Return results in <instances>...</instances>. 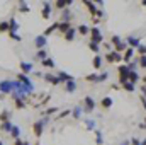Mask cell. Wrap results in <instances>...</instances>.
Masks as SVG:
<instances>
[{
  "label": "cell",
  "instance_id": "cell-1",
  "mask_svg": "<svg viewBox=\"0 0 146 145\" xmlns=\"http://www.w3.org/2000/svg\"><path fill=\"white\" fill-rule=\"evenodd\" d=\"M117 72H119V84L122 85V84H126L127 80H129V67H127V63H124V65H119V68H117Z\"/></svg>",
  "mask_w": 146,
  "mask_h": 145
},
{
  "label": "cell",
  "instance_id": "cell-34",
  "mask_svg": "<svg viewBox=\"0 0 146 145\" xmlns=\"http://www.w3.org/2000/svg\"><path fill=\"white\" fill-rule=\"evenodd\" d=\"M138 63H139V67L146 68V56H139V58H138Z\"/></svg>",
  "mask_w": 146,
  "mask_h": 145
},
{
  "label": "cell",
  "instance_id": "cell-16",
  "mask_svg": "<svg viewBox=\"0 0 146 145\" xmlns=\"http://www.w3.org/2000/svg\"><path fill=\"white\" fill-rule=\"evenodd\" d=\"M92 65H94V68H97V70H99V68L102 67V58H100V56L97 55V56H95V58L92 60Z\"/></svg>",
  "mask_w": 146,
  "mask_h": 145
},
{
  "label": "cell",
  "instance_id": "cell-35",
  "mask_svg": "<svg viewBox=\"0 0 146 145\" xmlns=\"http://www.w3.org/2000/svg\"><path fill=\"white\" fill-rule=\"evenodd\" d=\"M37 58H41V62L46 60V51H44V50H39V51H37Z\"/></svg>",
  "mask_w": 146,
  "mask_h": 145
},
{
  "label": "cell",
  "instance_id": "cell-14",
  "mask_svg": "<svg viewBox=\"0 0 146 145\" xmlns=\"http://www.w3.org/2000/svg\"><path fill=\"white\" fill-rule=\"evenodd\" d=\"M21 68H22V72H24V73L33 72V65H31V63H27V62H21Z\"/></svg>",
  "mask_w": 146,
  "mask_h": 145
},
{
  "label": "cell",
  "instance_id": "cell-36",
  "mask_svg": "<svg viewBox=\"0 0 146 145\" xmlns=\"http://www.w3.org/2000/svg\"><path fill=\"white\" fill-rule=\"evenodd\" d=\"M10 29V24L9 22H2L0 24V31H9Z\"/></svg>",
  "mask_w": 146,
  "mask_h": 145
},
{
  "label": "cell",
  "instance_id": "cell-22",
  "mask_svg": "<svg viewBox=\"0 0 146 145\" xmlns=\"http://www.w3.org/2000/svg\"><path fill=\"white\" fill-rule=\"evenodd\" d=\"M94 132H95V140H97V145H102V144H104L102 132H100V130H94Z\"/></svg>",
  "mask_w": 146,
  "mask_h": 145
},
{
  "label": "cell",
  "instance_id": "cell-11",
  "mask_svg": "<svg viewBox=\"0 0 146 145\" xmlns=\"http://www.w3.org/2000/svg\"><path fill=\"white\" fill-rule=\"evenodd\" d=\"M44 44H46V36H44V34H42V36H37L36 38V46L39 48V50H42Z\"/></svg>",
  "mask_w": 146,
  "mask_h": 145
},
{
  "label": "cell",
  "instance_id": "cell-21",
  "mask_svg": "<svg viewBox=\"0 0 146 145\" xmlns=\"http://www.w3.org/2000/svg\"><path fill=\"white\" fill-rule=\"evenodd\" d=\"M88 82H100V75H97V73H90V75H87L85 77Z\"/></svg>",
  "mask_w": 146,
  "mask_h": 145
},
{
  "label": "cell",
  "instance_id": "cell-3",
  "mask_svg": "<svg viewBox=\"0 0 146 145\" xmlns=\"http://www.w3.org/2000/svg\"><path fill=\"white\" fill-rule=\"evenodd\" d=\"M90 34H92V43H95V44H100V43L104 41L102 33H100L97 28H92V29H90Z\"/></svg>",
  "mask_w": 146,
  "mask_h": 145
},
{
  "label": "cell",
  "instance_id": "cell-7",
  "mask_svg": "<svg viewBox=\"0 0 146 145\" xmlns=\"http://www.w3.org/2000/svg\"><path fill=\"white\" fill-rule=\"evenodd\" d=\"M42 77H44V80H48V82H51V84H54V85H58V84L61 82L60 77H58V75H53V73H44Z\"/></svg>",
  "mask_w": 146,
  "mask_h": 145
},
{
  "label": "cell",
  "instance_id": "cell-17",
  "mask_svg": "<svg viewBox=\"0 0 146 145\" xmlns=\"http://www.w3.org/2000/svg\"><path fill=\"white\" fill-rule=\"evenodd\" d=\"M58 77H60V80H65V82L73 80V77L70 75V73H66V72H60V73H58Z\"/></svg>",
  "mask_w": 146,
  "mask_h": 145
},
{
  "label": "cell",
  "instance_id": "cell-2",
  "mask_svg": "<svg viewBox=\"0 0 146 145\" xmlns=\"http://www.w3.org/2000/svg\"><path fill=\"white\" fill-rule=\"evenodd\" d=\"M106 60L109 63H119V62H122V55L117 53V51H114V50H110L109 53L106 55Z\"/></svg>",
  "mask_w": 146,
  "mask_h": 145
},
{
  "label": "cell",
  "instance_id": "cell-5",
  "mask_svg": "<svg viewBox=\"0 0 146 145\" xmlns=\"http://www.w3.org/2000/svg\"><path fill=\"white\" fill-rule=\"evenodd\" d=\"M83 103H85V108H83L85 113H92V111H94V108H95V101H94L90 96H87V97L83 99Z\"/></svg>",
  "mask_w": 146,
  "mask_h": 145
},
{
  "label": "cell",
  "instance_id": "cell-45",
  "mask_svg": "<svg viewBox=\"0 0 146 145\" xmlns=\"http://www.w3.org/2000/svg\"><path fill=\"white\" fill-rule=\"evenodd\" d=\"M141 126H143V128H146V118H145V123H143V125H141Z\"/></svg>",
  "mask_w": 146,
  "mask_h": 145
},
{
  "label": "cell",
  "instance_id": "cell-40",
  "mask_svg": "<svg viewBox=\"0 0 146 145\" xmlns=\"http://www.w3.org/2000/svg\"><path fill=\"white\" fill-rule=\"evenodd\" d=\"M131 145H141V140L139 138H131Z\"/></svg>",
  "mask_w": 146,
  "mask_h": 145
},
{
  "label": "cell",
  "instance_id": "cell-28",
  "mask_svg": "<svg viewBox=\"0 0 146 145\" xmlns=\"http://www.w3.org/2000/svg\"><path fill=\"white\" fill-rule=\"evenodd\" d=\"M58 28H60V24H58V22H54L53 26H49V28L46 29V33H44V36H48L49 33H53V31H54V29H58Z\"/></svg>",
  "mask_w": 146,
  "mask_h": 145
},
{
  "label": "cell",
  "instance_id": "cell-50",
  "mask_svg": "<svg viewBox=\"0 0 146 145\" xmlns=\"http://www.w3.org/2000/svg\"><path fill=\"white\" fill-rule=\"evenodd\" d=\"M0 145H3V144H2V142H0Z\"/></svg>",
  "mask_w": 146,
  "mask_h": 145
},
{
  "label": "cell",
  "instance_id": "cell-27",
  "mask_svg": "<svg viewBox=\"0 0 146 145\" xmlns=\"http://www.w3.org/2000/svg\"><path fill=\"white\" fill-rule=\"evenodd\" d=\"M65 39H66V41H73V39H75V29H73V28L65 34Z\"/></svg>",
  "mask_w": 146,
  "mask_h": 145
},
{
  "label": "cell",
  "instance_id": "cell-33",
  "mask_svg": "<svg viewBox=\"0 0 146 145\" xmlns=\"http://www.w3.org/2000/svg\"><path fill=\"white\" fill-rule=\"evenodd\" d=\"M21 12H29V5L26 3V2H21V9H19Z\"/></svg>",
  "mask_w": 146,
  "mask_h": 145
},
{
  "label": "cell",
  "instance_id": "cell-44",
  "mask_svg": "<svg viewBox=\"0 0 146 145\" xmlns=\"http://www.w3.org/2000/svg\"><path fill=\"white\" fill-rule=\"evenodd\" d=\"M121 145H131V142H127V140H124V142H122Z\"/></svg>",
  "mask_w": 146,
  "mask_h": 145
},
{
  "label": "cell",
  "instance_id": "cell-23",
  "mask_svg": "<svg viewBox=\"0 0 146 145\" xmlns=\"http://www.w3.org/2000/svg\"><path fill=\"white\" fill-rule=\"evenodd\" d=\"M122 89H124V91H127V92H134V84H131V82L127 80L126 84H122Z\"/></svg>",
  "mask_w": 146,
  "mask_h": 145
},
{
  "label": "cell",
  "instance_id": "cell-47",
  "mask_svg": "<svg viewBox=\"0 0 146 145\" xmlns=\"http://www.w3.org/2000/svg\"><path fill=\"white\" fill-rule=\"evenodd\" d=\"M143 82H145V85H146V77H145V79H143Z\"/></svg>",
  "mask_w": 146,
  "mask_h": 145
},
{
  "label": "cell",
  "instance_id": "cell-41",
  "mask_svg": "<svg viewBox=\"0 0 146 145\" xmlns=\"http://www.w3.org/2000/svg\"><path fill=\"white\" fill-rule=\"evenodd\" d=\"M68 114H70V109H66V111H63V113H61V114H60L58 118H65V116H68Z\"/></svg>",
  "mask_w": 146,
  "mask_h": 145
},
{
  "label": "cell",
  "instance_id": "cell-31",
  "mask_svg": "<svg viewBox=\"0 0 146 145\" xmlns=\"http://www.w3.org/2000/svg\"><path fill=\"white\" fill-rule=\"evenodd\" d=\"M80 114H82V108H80V106H76V108L73 109V118H76V119H78V118H80Z\"/></svg>",
  "mask_w": 146,
  "mask_h": 145
},
{
  "label": "cell",
  "instance_id": "cell-37",
  "mask_svg": "<svg viewBox=\"0 0 146 145\" xmlns=\"http://www.w3.org/2000/svg\"><path fill=\"white\" fill-rule=\"evenodd\" d=\"M2 128H3V130H7V132H9V130H10V132H12V128H14V126H12V125H10V123H9V121H5V123H3V125H2Z\"/></svg>",
  "mask_w": 146,
  "mask_h": 145
},
{
  "label": "cell",
  "instance_id": "cell-46",
  "mask_svg": "<svg viewBox=\"0 0 146 145\" xmlns=\"http://www.w3.org/2000/svg\"><path fill=\"white\" fill-rule=\"evenodd\" d=\"M141 145H146V138L145 140H141Z\"/></svg>",
  "mask_w": 146,
  "mask_h": 145
},
{
  "label": "cell",
  "instance_id": "cell-6",
  "mask_svg": "<svg viewBox=\"0 0 146 145\" xmlns=\"http://www.w3.org/2000/svg\"><path fill=\"white\" fill-rule=\"evenodd\" d=\"M12 89H14V82H10V80L0 82V91L2 92H12Z\"/></svg>",
  "mask_w": 146,
  "mask_h": 145
},
{
  "label": "cell",
  "instance_id": "cell-48",
  "mask_svg": "<svg viewBox=\"0 0 146 145\" xmlns=\"http://www.w3.org/2000/svg\"><path fill=\"white\" fill-rule=\"evenodd\" d=\"M24 145H31V144H27V142H24Z\"/></svg>",
  "mask_w": 146,
  "mask_h": 145
},
{
  "label": "cell",
  "instance_id": "cell-13",
  "mask_svg": "<svg viewBox=\"0 0 146 145\" xmlns=\"http://www.w3.org/2000/svg\"><path fill=\"white\" fill-rule=\"evenodd\" d=\"M17 77H19V80H21V82H24L26 85H29V87H33V82L29 80V77H27L26 73H19Z\"/></svg>",
  "mask_w": 146,
  "mask_h": 145
},
{
  "label": "cell",
  "instance_id": "cell-26",
  "mask_svg": "<svg viewBox=\"0 0 146 145\" xmlns=\"http://www.w3.org/2000/svg\"><path fill=\"white\" fill-rule=\"evenodd\" d=\"M78 33H80V34H88V33H90V29H88V26L82 24V26H78Z\"/></svg>",
  "mask_w": 146,
  "mask_h": 145
},
{
  "label": "cell",
  "instance_id": "cell-32",
  "mask_svg": "<svg viewBox=\"0 0 146 145\" xmlns=\"http://www.w3.org/2000/svg\"><path fill=\"white\" fill-rule=\"evenodd\" d=\"M138 53H139V56H146V44H141L138 48Z\"/></svg>",
  "mask_w": 146,
  "mask_h": 145
},
{
  "label": "cell",
  "instance_id": "cell-30",
  "mask_svg": "<svg viewBox=\"0 0 146 145\" xmlns=\"http://www.w3.org/2000/svg\"><path fill=\"white\" fill-rule=\"evenodd\" d=\"M19 133H21V128H19V126H14V128H12V132H10V135H12L14 138H17V137H19Z\"/></svg>",
  "mask_w": 146,
  "mask_h": 145
},
{
  "label": "cell",
  "instance_id": "cell-19",
  "mask_svg": "<svg viewBox=\"0 0 146 145\" xmlns=\"http://www.w3.org/2000/svg\"><path fill=\"white\" fill-rule=\"evenodd\" d=\"M139 80V75H138V72H129V82L131 84H134L136 85V82Z\"/></svg>",
  "mask_w": 146,
  "mask_h": 145
},
{
  "label": "cell",
  "instance_id": "cell-24",
  "mask_svg": "<svg viewBox=\"0 0 146 145\" xmlns=\"http://www.w3.org/2000/svg\"><path fill=\"white\" fill-rule=\"evenodd\" d=\"M75 89H76V84H75V80L66 82V91H68V92H75Z\"/></svg>",
  "mask_w": 146,
  "mask_h": 145
},
{
  "label": "cell",
  "instance_id": "cell-12",
  "mask_svg": "<svg viewBox=\"0 0 146 145\" xmlns=\"http://www.w3.org/2000/svg\"><path fill=\"white\" fill-rule=\"evenodd\" d=\"M83 3L88 7V10L92 12V15H97V14H99V9H95V3H92V2H87V0H85Z\"/></svg>",
  "mask_w": 146,
  "mask_h": 145
},
{
  "label": "cell",
  "instance_id": "cell-9",
  "mask_svg": "<svg viewBox=\"0 0 146 145\" xmlns=\"http://www.w3.org/2000/svg\"><path fill=\"white\" fill-rule=\"evenodd\" d=\"M42 126H44L42 121H36V123H34V128H33V130H34V135H36V137H41V135H42Z\"/></svg>",
  "mask_w": 146,
  "mask_h": 145
},
{
  "label": "cell",
  "instance_id": "cell-43",
  "mask_svg": "<svg viewBox=\"0 0 146 145\" xmlns=\"http://www.w3.org/2000/svg\"><path fill=\"white\" fill-rule=\"evenodd\" d=\"M15 145H24V142H21V140H15Z\"/></svg>",
  "mask_w": 146,
  "mask_h": 145
},
{
  "label": "cell",
  "instance_id": "cell-42",
  "mask_svg": "<svg viewBox=\"0 0 146 145\" xmlns=\"http://www.w3.org/2000/svg\"><path fill=\"white\" fill-rule=\"evenodd\" d=\"M56 109L58 108H49L48 111H46V114H53V113H56Z\"/></svg>",
  "mask_w": 146,
  "mask_h": 145
},
{
  "label": "cell",
  "instance_id": "cell-39",
  "mask_svg": "<svg viewBox=\"0 0 146 145\" xmlns=\"http://www.w3.org/2000/svg\"><path fill=\"white\" fill-rule=\"evenodd\" d=\"M85 123H87V126H88L90 130H92V128L95 126V123H94V119H85Z\"/></svg>",
  "mask_w": 146,
  "mask_h": 145
},
{
  "label": "cell",
  "instance_id": "cell-29",
  "mask_svg": "<svg viewBox=\"0 0 146 145\" xmlns=\"http://www.w3.org/2000/svg\"><path fill=\"white\" fill-rule=\"evenodd\" d=\"M88 48H90L94 53H99V51H100V46H99V44H95V43H92V41L88 43Z\"/></svg>",
  "mask_w": 146,
  "mask_h": 145
},
{
  "label": "cell",
  "instance_id": "cell-20",
  "mask_svg": "<svg viewBox=\"0 0 146 145\" xmlns=\"http://www.w3.org/2000/svg\"><path fill=\"white\" fill-rule=\"evenodd\" d=\"M41 65H42V67H46V68H53V67H54V62H53L51 58H46V60H42V62H41Z\"/></svg>",
  "mask_w": 146,
  "mask_h": 145
},
{
  "label": "cell",
  "instance_id": "cell-15",
  "mask_svg": "<svg viewBox=\"0 0 146 145\" xmlns=\"http://www.w3.org/2000/svg\"><path fill=\"white\" fill-rule=\"evenodd\" d=\"M58 29H60V31H61V33H65V34H66V33H68V31H70V29H72V24H70V22H61V24H60V28H58Z\"/></svg>",
  "mask_w": 146,
  "mask_h": 145
},
{
  "label": "cell",
  "instance_id": "cell-8",
  "mask_svg": "<svg viewBox=\"0 0 146 145\" xmlns=\"http://www.w3.org/2000/svg\"><path fill=\"white\" fill-rule=\"evenodd\" d=\"M133 55H134V50H133V48H127V50L124 51V55H122V60H124V63H127V62H131V58H133Z\"/></svg>",
  "mask_w": 146,
  "mask_h": 145
},
{
  "label": "cell",
  "instance_id": "cell-38",
  "mask_svg": "<svg viewBox=\"0 0 146 145\" xmlns=\"http://www.w3.org/2000/svg\"><path fill=\"white\" fill-rule=\"evenodd\" d=\"M0 119H2V121H3V123H5V121H7V119H9V113H7V111H3V113H2V114H0Z\"/></svg>",
  "mask_w": 146,
  "mask_h": 145
},
{
  "label": "cell",
  "instance_id": "cell-18",
  "mask_svg": "<svg viewBox=\"0 0 146 145\" xmlns=\"http://www.w3.org/2000/svg\"><path fill=\"white\" fill-rule=\"evenodd\" d=\"M100 106L106 108V109H109L110 106H112V99H110V97H104V99L100 101Z\"/></svg>",
  "mask_w": 146,
  "mask_h": 145
},
{
  "label": "cell",
  "instance_id": "cell-49",
  "mask_svg": "<svg viewBox=\"0 0 146 145\" xmlns=\"http://www.w3.org/2000/svg\"><path fill=\"white\" fill-rule=\"evenodd\" d=\"M145 109H146V103H145Z\"/></svg>",
  "mask_w": 146,
  "mask_h": 145
},
{
  "label": "cell",
  "instance_id": "cell-4",
  "mask_svg": "<svg viewBox=\"0 0 146 145\" xmlns=\"http://www.w3.org/2000/svg\"><path fill=\"white\" fill-rule=\"evenodd\" d=\"M127 44H129V48H133V50H138L139 46H141V39L139 38H134V36H127L124 39Z\"/></svg>",
  "mask_w": 146,
  "mask_h": 145
},
{
  "label": "cell",
  "instance_id": "cell-10",
  "mask_svg": "<svg viewBox=\"0 0 146 145\" xmlns=\"http://www.w3.org/2000/svg\"><path fill=\"white\" fill-rule=\"evenodd\" d=\"M49 14H51V5H49L48 2H44V3H42V17H44V19H48V17H49Z\"/></svg>",
  "mask_w": 146,
  "mask_h": 145
},
{
  "label": "cell",
  "instance_id": "cell-25",
  "mask_svg": "<svg viewBox=\"0 0 146 145\" xmlns=\"http://www.w3.org/2000/svg\"><path fill=\"white\" fill-rule=\"evenodd\" d=\"M68 19H72V12H70L68 9H65V10H63V22H70Z\"/></svg>",
  "mask_w": 146,
  "mask_h": 145
}]
</instances>
